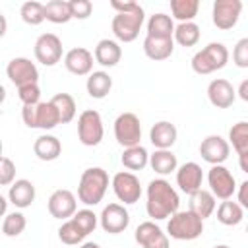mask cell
<instances>
[{
	"label": "cell",
	"instance_id": "6da1fadb",
	"mask_svg": "<svg viewBox=\"0 0 248 248\" xmlns=\"http://www.w3.org/2000/svg\"><path fill=\"white\" fill-rule=\"evenodd\" d=\"M178 205H180V198L176 190L170 186V182H167L165 178H155L147 184L145 209L151 219L155 221L169 219L178 211Z\"/></svg>",
	"mask_w": 248,
	"mask_h": 248
},
{
	"label": "cell",
	"instance_id": "7a4b0ae2",
	"mask_svg": "<svg viewBox=\"0 0 248 248\" xmlns=\"http://www.w3.org/2000/svg\"><path fill=\"white\" fill-rule=\"evenodd\" d=\"M108 188V174L101 167H91L85 169L79 176L78 184V200L85 205H97Z\"/></svg>",
	"mask_w": 248,
	"mask_h": 248
},
{
	"label": "cell",
	"instance_id": "3957f363",
	"mask_svg": "<svg viewBox=\"0 0 248 248\" xmlns=\"http://www.w3.org/2000/svg\"><path fill=\"white\" fill-rule=\"evenodd\" d=\"M229 62V50L223 43H209L202 50H198L192 58V70L200 76L213 74L225 68Z\"/></svg>",
	"mask_w": 248,
	"mask_h": 248
},
{
	"label": "cell",
	"instance_id": "277c9868",
	"mask_svg": "<svg viewBox=\"0 0 248 248\" xmlns=\"http://www.w3.org/2000/svg\"><path fill=\"white\" fill-rule=\"evenodd\" d=\"M203 232V221L188 211H176L169 217L167 223V234L174 240H196Z\"/></svg>",
	"mask_w": 248,
	"mask_h": 248
},
{
	"label": "cell",
	"instance_id": "5b68a950",
	"mask_svg": "<svg viewBox=\"0 0 248 248\" xmlns=\"http://www.w3.org/2000/svg\"><path fill=\"white\" fill-rule=\"evenodd\" d=\"M143 19H145V16H143V8L140 4L134 10H130V12L116 14L112 17V23H110L114 37L120 43H132V41H136L138 35H140V29L143 25Z\"/></svg>",
	"mask_w": 248,
	"mask_h": 248
},
{
	"label": "cell",
	"instance_id": "8992f818",
	"mask_svg": "<svg viewBox=\"0 0 248 248\" xmlns=\"http://www.w3.org/2000/svg\"><path fill=\"white\" fill-rule=\"evenodd\" d=\"M103 136H105V128L101 114L93 108L83 110L78 118V140L87 147H95L101 143Z\"/></svg>",
	"mask_w": 248,
	"mask_h": 248
},
{
	"label": "cell",
	"instance_id": "52a82bcc",
	"mask_svg": "<svg viewBox=\"0 0 248 248\" xmlns=\"http://www.w3.org/2000/svg\"><path fill=\"white\" fill-rule=\"evenodd\" d=\"M114 138L116 141L126 149L140 145L141 140V124L140 118L134 112H122L114 120Z\"/></svg>",
	"mask_w": 248,
	"mask_h": 248
},
{
	"label": "cell",
	"instance_id": "ba28073f",
	"mask_svg": "<svg viewBox=\"0 0 248 248\" xmlns=\"http://www.w3.org/2000/svg\"><path fill=\"white\" fill-rule=\"evenodd\" d=\"M207 182H209V192L219 198V200H231L232 194L236 192V182L232 172L223 167V165H213L207 172Z\"/></svg>",
	"mask_w": 248,
	"mask_h": 248
},
{
	"label": "cell",
	"instance_id": "9c48e42d",
	"mask_svg": "<svg viewBox=\"0 0 248 248\" xmlns=\"http://www.w3.org/2000/svg\"><path fill=\"white\" fill-rule=\"evenodd\" d=\"M240 12H242L240 0H215L211 10L213 25L221 31H229L238 23Z\"/></svg>",
	"mask_w": 248,
	"mask_h": 248
},
{
	"label": "cell",
	"instance_id": "30bf717a",
	"mask_svg": "<svg viewBox=\"0 0 248 248\" xmlns=\"http://www.w3.org/2000/svg\"><path fill=\"white\" fill-rule=\"evenodd\" d=\"M35 58L43 66H54L62 60V41L54 33H43L35 41Z\"/></svg>",
	"mask_w": 248,
	"mask_h": 248
},
{
	"label": "cell",
	"instance_id": "8fae6325",
	"mask_svg": "<svg viewBox=\"0 0 248 248\" xmlns=\"http://www.w3.org/2000/svg\"><path fill=\"white\" fill-rule=\"evenodd\" d=\"M6 76L16 87L27 85V83H37L39 81V70L35 62H31L25 56H16L8 62L6 66Z\"/></svg>",
	"mask_w": 248,
	"mask_h": 248
},
{
	"label": "cell",
	"instance_id": "7c38bea8",
	"mask_svg": "<svg viewBox=\"0 0 248 248\" xmlns=\"http://www.w3.org/2000/svg\"><path fill=\"white\" fill-rule=\"evenodd\" d=\"M112 190L116 198L124 203H136L141 196L140 178L130 170H120L112 176Z\"/></svg>",
	"mask_w": 248,
	"mask_h": 248
},
{
	"label": "cell",
	"instance_id": "4fadbf2b",
	"mask_svg": "<svg viewBox=\"0 0 248 248\" xmlns=\"http://www.w3.org/2000/svg\"><path fill=\"white\" fill-rule=\"evenodd\" d=\"M99 223L105 232L108 234H118L124 232L130 225V213L122 203H108L103 207L99 215Z\"/></svg>",
	"mask_w": 248,
	"mask_h": 248
},
{
	"label": "cell",
	"instance_id": "5bb4252c",
	"mask_svg": "<svg viewBox=\"0 0 248 248\" xmlns=\"http://www.w3.org/2000/svg\"><path fill=\"white\" fill-rule=\"evenodd\" d=\"M229 153H231V143L225 138L217 136V134H211V136L203 138L202 143H200V155L211 167L213 165H223L229 159Z\"/></svg>",
	"mask_w": 248,
	"mask_h": 248
},
{
	"label": "cell",
	"instance_id": "9a60e30c",
	"mask_svg": "<svg viewBox=\"0 0 248 248\" xmlns=\"http://www.w3.org/2000/svg\"><path fill=\"white\" fill-rule=\"evenodd\" d=\"M78 211V202H76V196L66 190V188H60V190H54L48 198V213L54 217V219H72Z\"/></svg>",
	"mask_w": 248,
	"mask_h": 248
},
{
	"label": "cell",
	"instance_id": "2e32d148",
	"mask_svg": "<svg viewBox=\"0 0 248 248\" xmlns=\"http://www.w3.org/2000/svg\"><path fill=\"white\" fill-rule=\"evenodd\" d=\"M134 238L141 248H170L169 234L163 232V229L159 225H155L153 221L140 223Z\"/></svg>",
	"mask_w": 248,
	"mask_h": 248
},
{
	"label": "cell",
	"instance_id": "e0dca14e",
	"mask_svg": "<svg viewBox=\"0 0 248 248\" xmlns=\"http://www.w3.org/2000/svg\"><path fill=\"white\" fill-rule=\"evenodd\" d=\"M202 182H203V170L198 163L188 161L176 169V184L184 194L188 196L196 194L198 190H202Z\"/></svg>",
	"mask_w": 248,
	"mask_h": 248
},
{
	"label": "cell",
	"instance_id": "ac0fdd59",
	"mask_svg": "<svg viewBox=\"0 0 248 248\" xmlns=\"http://www.w3.org/2000/svg\"><path fill=\"white\" fill-rule=\"evenodd\" d=\"M207 99L217 108H229L236 99V89L229 79L217 78L207 85Z\"/></svg>",
	"mask_w": 248,
	"mask_h": 248
},
{
	"label": "cell",
	"instance_id": "d6986e66",
	"mask_svg": "<svg viewBox=\"0 0 248 248\" xmlns=\"http://www.w3.org/2000/svg\"><path fill=\"white\" fill-rule=\"evenodd\" d=\"M93 54L83 48V46H76L72 50L66 52L64 56V66L70 74L74 76H89L93 72Z\"/></svg>",
	"mask_w": 248,
	"mask_h": 248
},
{
	"label": "cell",
	"instance_id": "ffe728a7",
	"mask_svg": "<svg viewBox=\"0 0 248 248\" xmlns=\"http://www.w3.org/2000/svg\"><path fill=\"white\" fill-rule=\"evenodd\" d=\"M178 138V130L169 120H159L149 130V141L155 145V149H170Z\"/></svg>",
	"mask_w": 248,
	"mask_h": 248
},
{
	"label": "cell",
	"instance_id": "44dd1931",
	"mask_svg": "<svg viewBox=\"0 0 248 248\" xmlns=\"http://www.w3.org/2000/svg\"><path fill=\"white\" fill-rule=\"evenodd\" d=\"M93 56H95V62H97V64H101V66H105V68H112V66H116V64L120 62V58H122V48H120V45H118L116 41H112V39H101V41L97 43V46H95Z\"/></svg>",
	"mask_w": 248,
	"mask_h": 248
},
{
	"label": "cell",
	"instance_id": "7402d4cb",
	"mask_svg": "<svg viewBox=\"0 0 248 248\" xmlns=\"http://www.w3.org/2000/svg\"><path fill=\"white\" fill-rule=\"evenodd\" d=\"M8 200H10L16 207H19V209L29 207V205L35 202V186H33V182L27 180V178L16 180V182L10 186V190H8Z\"/></svg>",
	"mask_w": 248,
	"mask_h": 248
},
{
	"label": "cell",
	"instance_id": "603a6c76",
	"mask_svg": "<svg viewBox=\"0 0 248 248\" xmlns=\"http://www.w3.org/2000/svg\"><path fill=\"white\" fill-rule=\"evenodd\" d=\"M33 153L37 155V159L41 161H54L60 157L62 153V143L56 136H50V134H43L35 140L33 143Z\"/></svg>",
	"mask_w": 248,
	"mask_h": 248
},
{
	"label": "cell",
	"instance_id": "cb8c5ba5",
	"mask_svg": "<svg viewBox=\"0 0 248 248\" xmlns=\"http://www.w3.org/2000/svg\"><path fill=\"white\" fill-rule=\"evenodd\" d=\"M174 50V39H155V37H145L143 39V52L149 60H167L170 58Z\"/></svg>",
	"mask_w": 248,
	"mask_h": 248
},
{
	"label": "cell",
	"instance_id": "d4e9b609",
	"mask_svg": "<svg viewBox=\"0 0 248 248\" xmlns=\"http://www.w3.org/2000/svg\"><path fill=\"white\" fill-rule=\"evenodd\" d=\"M147 37H155V39H172L174 37V23L172 17L157 12L149 17L147 21Z\"/></svg>",
	"mask_w": 248,
	"mask_h": 248
},
{
	"label": "cell",
	"instance_id": "484cf974",
	"mask_svg": "<svg viewBox=\"0 0 248 248\" xmlns=\"http://www.w3.org/2000/svg\"><path fill=\"white\" fill-rule=\"evenodd\" d=\"M85 89H87L89 97H93V99H105L110 93V89H112V78L107 72H103V70L91 72L87 76Z\"/></svg>",
	"mask_w": 248,
	"mask_h": 248
},
{
	"label": "cell",
	"instance_id": "4316f807",
	"mask_svg": "<svg viewBox=\"0 0 248 248\" xmlns=\"http://www.w3.org/2000/svg\"><path fill=\"white\" fill-rule=\"evenodd\" d=\"M190 211L198 215L202 221L207 219L215 211V196L209 190H198L196 194L190 196Z\"/></svg>",
	"mask_w": 248,
	"mask_h": 248
},
{
	"label": "cell",
	"instance_id": "83f0119b",
	"mask_svg": "<svg viewBox=\"0 0 248 248\" xmlns=\"http://www.w3.org/2000/svg\"><path fill=\"white\" fill-rule=\"evenodd\" d=\"M149 165L151 169L157 172V174H170L178 169V161H176V155L170 151V149H155L151 155H149Z\"/></svg>",
	"mask_w": 248,
	"mask_h": 248
},
{
	"label": "cell",
	"instance_id": "f1b7e54d",
	"mask_svg": "<svg viewBox=\"0 0 248 248\" xmlns=\"http://www.w3.org/2000/svg\"><path fill=\"white\" fill-rule=\"evenodd\" d=\"M58 124H62V120H60V112H58L56 105L52 101H41L37 105V128L52 130Z\"/></svg>",
	"mask_w": 248,
	"mask_h": 248
},
{
	"label": "cell",
	"instance_id": "f546056e",
	"mask_svg": "<svg viewBox=\"0 0 248 248\" xmlns=\"http://www.w3.org/2000/svg\"><path fill=\"white\" fill-rule=\"evenodd\" d=\"M244 217V209L238 202H231V200H223L217 207V221L225 227H234L242 221Z\"/></svg>",
	"mask_w": 248,
	"mask_h": 248
},
{
	"label": "cell",
	"instance_id": "4dcf8cb0",
	"mask_svg": "<svg viewBox=\"0 0 248 248\" xmlns=\"http://www.w3.org/2000/svg\"><path fill=\"white\" fill-rule=\"evenodd\" d=\"M122 165L128 170H141L147 163H149V153L143 145H134V147H126L122 157H120Z\"/></svg>",
	"mask_w": 248,
	"mask_h": 248
},
{
	"label": "cell",
	"instance_id": "1f68e13d",
	"mask_svg": "<svg viewBox=\"0 0 248 248\" xmlns=\"http://www.w3.org/2000/svg\"><path fill=\"white\" fill-rule=\"evenodd\" d=\"M229 141L238 153V159L248 157V122H236L229 130Z\"/></svg>",
	"mask_w": 248,
	"mask_h": 248
},
{
	"label": "cell",
	"instance_id": "d6a6232c",
	"mask_svg": "<svg viewBox=\"0 0 248 248\" xmlns=\"http://www.w3.org/2000/svg\"><path fill=\"white\" fill-rule=\"evenodd\" d=\"M45 17L50 23H68L72 17L70 12V2L64 0H50L45 4Z\"/></svg>",
	"mask_w": 248,
	"mask_h": 248
},
{
	"label": "cell",
	"instance_id": "836d02e7",
	"mask_svg": "<svg viewBox=\"0 0 248 248\" xmlns=\"http://www.w3.org/2000/svg\"><path fill=\"white\" fill-rule=\"evenodd\" d=\"M198 10H200V2L198 0H170L172 17L178 19L180 23L192 21L198 16Z\"/></svg>",
	"mask_w": 248,
	"mask_h": 248
},
{
	"label": "cell",
	"instance_id": "e575fe53",
	"mask_svg": "<svg viewBox=\"0 0 248 248\" xmlns=\"http://www.w3.org/2000/svg\"><path fill=\"white\" fill-rule=\"evenodd\" d=\"M200 27H198V23H194V21H186V23H178L176 27H174V41L178 43V45H182V46H194V45H198V41H200Z\"/></svg>",
	"mask_w": 248,
	"mask_h": 248
},
{
	"label": "cell",
	"instance_id": "d590c367",
	"mask_svg": "<svg viewBox=\"0 0 248 248\" xmlns=\"http://www.w3.org/2000/svg\"><path fill=\"white\" fill-rule=\"evenodd\" d=\"M19 16H21V19L27 25H41L46 19L45 17V4L35 2V0L23 2L21 4V10H19Z\"/></svg>",
	"mask_w": 248,
	"mask_h": 248
},
{
	"label": "cell",
	"instance_id": "8d00e7d4",
	"mask_svg": "<svg viewBox=\"0 0 248 248\" xmlns=\"http://www.w3.org/2000/svg\"><path fill=\"white\" fill-rule=\"evenodd\" d=\"M85 236H87V234L78 227V223H76L74 219L64 221V223L60 225V229H58V238H60V242H64V244H68V246H74V244L83 242Z\"/></svg>",
	"mask_w": 248,
	"mask_h": 248
},
{
	"label": "cell",
	"instance_id": "74e56055",
	"mask_svg": "<svg viewBox=\"0 0 248 248\" xmlns=\"http://www.w3.org/2000/svg\"><path fill=\"white\" fill-rule=\"evenodd\" d=\"M50 101L56 105L62 124H68V122L74 120V116H76V101H74V97L70 93H56Z\"/></svg>",
	"mask_w": 248,
	"mask_h": 248
},
{
	"label": "cell",
	"instance_id": "f35d334b",
	"mask_svg": "<svg viewBox=\"0 0 248 248\" xmlns=\"http://www.w3.org/2000/svg\"><path fill=\"white\" fill-rule=\"evenodd\" d=\"M27 227V219L21 211H12L8 215H4V221H2V232L6 236H19Z\"/></svg>",
	"mask_w": 248,
	"mask_h": 248
},
{
	"label": "cell",
	"instance_id": "ab89813d",
	"mask_svg": "<svg viewBox=\"0 0 248 248\" xmlns=\"http://www.w3.org/2000/svg\"><path fill=\"white\" fill-rule=\"evenodd\" d=\"M76 223H78V227L85 232V234H89V232H93L95 231V227H97V215L91 211V209H79V211H76V215L72 217Z\"/></svg>",
	"mask_w": 248,
	"mask_h": 248
},
{
	"label": "cell",
	"instance_id": "60d3db41",
	"mask_svg": "<svg viewBox=\"0 0 248 248\" xmlns=\"http://www.w3.org/2000/svg\"><path fill=\"white\" fill-rule=\"evenodd\" d=\"M17 97L23 105H39L41 103V89L39 83H27L17 87Z\"/></svg>",
	"mask_w": 248,
	"mask_h": 248
},
{
	"label": "cell",
	"instance_id": "b9f144b4",
	"mask_svg": "<svg viewBox=\"0 0 248 248\" xmlns=\"http://www.w3.org/2000/svg\"><path fill=\"white\" fill-rule=\"evenodd\" d=\"M16 182V163L10 157H2L0 161V184L12 186Z\"/></svg>",
	"mask_w": 248,
	"mask_h": 248
},
{
	"label": "cell",
	"instance_id": "7bdbcfd3",
	"mask_svg": "<svg viewBox=\"0 0 248 248\" xmlns=\"http://www.w3.org/2000/svg\"><path fill=\"white\" fill-rule=\"evenodd\" d=\"M232 62L238 68H248V37H242L240 41H236L232 48Z\"/></svg>",
	"mask_w": 248,
	"mask_h": 248
},
{
	"label": "cell",
	"instance_id": "ee69618b",
	"mask_svg": "<svg viewBox=\"0 0 248 248\" xmlns=\"http://www.w3.org/2000/svg\"><path fill=\"white\" fill-rule=\"evenodd\" d=\"M70 12L74 19H87L93 12V4L89 0H70Z\"/></svg>",
	"mask_w": 248,
	"mask_h": 248
},
{
	"label": "cell",
	"instance_id": "f6af8a7d",
	"mask_svg": "<svg viewBox=\"0 0 248 248\" xmlns=\"http://www.w3.org/2000/svg\"><path fill=\"white\" fill-rule=\"evenodd\" d=\"M21 118L27 128H37V105H23Z\"/></svg>",
	"mask_w": 248,
	"mask_h": 248
},
{
	"label": "cell",
	"instance_id": "bcb514c9",
	"mask_svg": "<svg viewBox=\"0 0 248 248\" xmlns=\"http://www.w3.org/2000/svg\"><path fill=\"white\" fill-rule=\"evenodd\" d=\"M236 198H238V203L242 205V209L248 211V180H244V182L236 188Z\"/></svg>",
	"mask_w": 248,
	"mask_h": 248
},
{
	"label": "cell",
	"instance_id": "7dc6e473",
	"mask_svg": "<svg viewBox=\"0 0 248 248\" xmlns=\"http://www.w3.org/2000/svg\"><path fill=\"white\" fill-rule=\"evenodd\" d=\"M236 95H238L244 103H248V79L240 81V85H238V89H236Z\"/></svg>",
	"mask_w": 248,
	"mask_h": 248
},
{
	"label": "cell",
	"instance_id": "c3c4849f",
	"mask_svg": "<svg viewBox=\"0 0 248 248\" xmlns=\"http://www.w3.org/2000/svg\"><path fill=\"white\" fill-rule=\"evenodd\" d=\"M238 165H240V169H242L244 172H248V157H242V159H238Z\"/></svg>",
	"mask_w": 248,
	"mask_h": 248
},
{
	"label": "cell",
	"instance_id": "681fc988",
	"mask_svg": "<svg viewBox=\"0 0 248 248\" xmlns=\"http://www.w3.org/2000/svg\"><path fill=\"white\" fill-rule=\"evenodd\" d=\"M0 202H2V215H8V200L0 198Z\"/></svg>",
	"mask_w": 248,
	"mask_h": 248
},
{
	"label": "cell",
	"instance_id": "f907efd6",
	"mask_svg": "<svg viewBox=\"0 0 248 248\" xmlns=\"http://www.w3.org/2000/svg\"><path fill=\"white\" fill-rule=\"evenodd\" d=\"M79 248H101V246H99L97 242H83Z\"/></svg>",
	"mask_w": 248,
	"mask_h": 248
},
{
	"label": "cell",
	"instance_id": "816d5d0a",
	"mask_svg": "<svg viewBox=\"0 0 248 248\" xmlns=\"http://www.w3.org/2000/svg\"><path fill=\"white\" fill-rule=\"evenodd\" d=\"M213 248H231V246H227V244H217V246H213Z\"/></svg>",
	"mask_w": 248,
	"mask_h": 248
},
{
	"label": "cell",
	"instance_id": "f5cc1de1",
	"mask_svg": "<svg viewBox=\"0 0 248 248\" xmlns=\"http://www.w3.org/2000/svg\"><path fill=\"white\" fill-rule=\"evenodd\" d=\"M246 232H248V227H246Z\"/></svg>",
	"mask_w": 248,
	"mask_h": 248
}]
</instances>
